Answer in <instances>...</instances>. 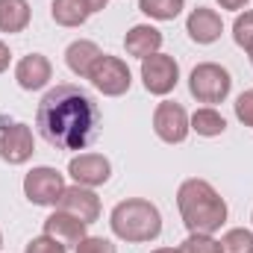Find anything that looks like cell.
I'll use <instances>...</instances> for the list:
<instances>
[{"instance_id": "obj_23", "label": "cell", "mask_w": 253, "mask_h": 253, "mask_svg": "<svg viewBox=\"0 0 253 253\" xmlns=\"http://www.w3.org/2000/svg\"><path fill=\"white\" fill-rule=\"evenodd\" d=\"M180 253H221V242L209 233H189L180 245Z\"/></svg>"}, {"instance_id": "obj_28", "label": "cell", "mask_w": 253, "mask_h": 253, "mask_svg": "<svg viewBox=\"0 0 253 253\" xmlns=\"http://www.w3.org/2000/svg\"><path fill=\"white\" fill-rule=\"evenodd\" d=\"M215 3H218L221 9H230V12H242L251 0H215Z\"/></svg>"}, {"instance_id": "obj_16", "label": "cell", "mask_w": 253, "mask_h": 253, "mask_svg": "<svg viewBox=\"0 0 253 253\" xmlns=\"http://www.w3.org/2000/svg\"><path fill=\"white\" fill-rule=\"evenodd\" d=\"M100 56H103V50L91 39H77V42H71L65 47V65H68V71L77 74V77H83V80L88 77L91 65L97 62Z\"/></svg>"}, {"instance_id": "obj_13", "label": "cell", "mask_w": 253, "mask_h": 253, "mask_svg": "<svg viewBox=\"0 0 253 253\" xmlns=\"http://www.w3.org/2000/svg\"><path fill=\"white\" fill-rule=\"evenodd\" d=\"M186 33L194 44H215L224 33V21L215 9L209 6H197L191 9L189 18H186Z\"/></svg>"}, {"instance_id": "obj_1", "label": "cell", "mask_w": 253, "mask_h": 253, "mask_svg": "<svg viewBox=\"0 0 253 253\" xmlns=\"http://www.w3.org/2000/svg\"><path fill=\"white\" fill-rule=\"evenodd\" d=\"M36 129L56 150H85L100 132V106L85 88L59 83L42 97Z\"/></svg>"}, {"instance_id": "obj_22", "label": "cell", "mask_w": 253, "mask_h": 253, "mask_svg": "<svg viewBox=\"0 0 253 253\" xmlns=\"http://www.w3.org/2000/svg\"><path fill=\"white\" fill-rule=\"evenodd\" d=\"M233 42L242 50L253 53V9H245V12L236 15V21H233Z\"/></svg>"}, {"instance_id": "obj_18", "label": "cell", "mask_w": 253, "mask_h": 253, "mask_svg": "<svg viewBox=\"0 0 253 253\" xmlns=\"http://www.w3.org/2000/svg\"><path fill=\"white\" fill-rule=\"evenodd\" d=\"M189 124H191V132H197L203 138H215V135L227 132V118L215 106H200L194 115H189Z\"/></svg>"}, {"instance_id": "obj_31", "label": "cell", "mask_w": 253, "mask_h": 253, "mask_svg": "<svg viewBox=\"0 0 253 253\" xmlns=\"http://www.w3.org/2000/svg\"><path fill=\"white\" fill-rule=\"evenodd\" d=\"M0 248H3V233H0Z\"/></svg>"}, {"instance_id": "obj_9", "label": "cell", "mask_w": 253, "mask_h": 253, "mask_svg": "<svg viewBox=\"0 0 253 253\" xmlns=\"http://www.w3.org/2000/svg\"><path fill=\"white\" fill-rule=\"evenodd\" d=\"M153 132H156L165 144H183L191 132L186 106L177 103V100H162V103L153 109Z\"/></svg>"}, {"instance_id": "obj_6", "label": "cell", "mask_w": 253, "mask_h": 253, "mask_svg": "<svg viewBox=\"0 0 253 253\" xmlns=\"http://www.w3.org/2000/svg\"><path fill=\"white\" fill-rule=\"evenodd\" d=\"M36 153L33 126L24 121H0V159L6 165H27Z\"/></svg>"}, {"instance_id": "obj_11", "label": "cell", "mask_w": 253, "mask_h": 253, "mask_svg": "<svg viewBox=\"0 0 253 253\" xmlns=\"http://www.w3.org/2000/svg\"><path fill=\"white\" fill-rule=\"evenodd\" d=\"M53 209H62L68 215H77L85 224H94L100 218V197H97L94 189H85V186L74 183V186H65L62 197H59V203Z\"/></svg>"}, {"instance_id": "obj_7", "label": "cell", "mask_w": 253, "mask_h": 253, "mask_svg": "<svg viewBox=\"0 0 253 253\" xmlns=\"http://www.w3.org/2000/svg\"><path fill=\"white\" fill-rule=\"evenodd\" d=\"M180 83V65L174 56L168 53H150L147 59H141V85L147 94H156V97H165L177 88Z\"/></svg>"}, {"instance_id": "obj_2", "label": "cell", "mask_w": 253, "mask_h": 253, "mask_svg": "<svg viewBox=\"0 0 253 253\" xmlns=\"http://www.w3.org/2000/svg\"><path fill=\"white\" fill-rule=\"evenodd\" d=\"M177 209L189 233H209V236H215L227 224V215H230L227 200L218 194V189L209 180H200V177L180 183Z\"/></svg>"}, {"instance_id": "obj_3", "label": "cell", "mask_w": 253, "mask_h": 253, "mask_svg": "<svg viewBox=\"0 0 253 253\" xmlns=\"http://www.w3.org/2000/svg\"><path fill=\"white\" fill-rule=\"evenodd\" d=\"M109 227L121 242H129V245L156 242L162 236V212L156 203L144 197H126L112 206Z\"/></svg>"}, {"instance_id": "obj_17", "label": "cell", "mask_w": 253, "mask_h": 253, "mask_svg": "<svg viewBox=\"0 0 253 253\" xmlns=\"http://www.w3.org/2000/svg\"><path fill=\"white\" fill-rule=\"evenodd\" d=\"M33 21V9L27 0H0V33H24Z\"/></svg>"}, {"instance_id": "obj_30", "label": "cell", "mask_w": 253, "mask_h": 253, "mask_svg": "<svg viewBox=\"0 0 253 253\" xmlns=\"http://www.w3.org/2000/svg\"><path fill=\"white\" fill-rule=\"evenodd\" d=\"M150 253H180V248H156V251H150Z\"/></svg>"}, {"instance_id": "obj_12", "label": "cell", "mask_w": 253, "mask_h": 253, "mask_svg": "<svg viewBox=\"0 0 253 253\" xmlns=\"http://www.w3.org/2000/svg\"><path fill=\"white\" fill-rule=\"evenodd\" d=\"M15 80L24 91H42L53 80V65L44 53H27L15 65Z\"/></svg>"}, {"instance_id": "obj_8", "label": "cell", "mask_w": 253, "mask_h": 253, "mask_svg": "<svg viewBox=\"0 0 253 253\" xmlns=\"http://www.w3.org/2000/svg\"><path fill=\"white\" fill-rule=\"evenodd\" d=\"M65 186H68L65 174H59L50 165H39V168L27 171V177H24V197L33 206H56Z\"/></svg>"}, {"instance_id": "obj_25", "label": "cell", "mask_w": 253, "mask_h": 253, "mask_svg": "<svg viewBox=\"0 0 253 253\" xmlns=\"http://www.w3.org/2000/svg\"><path fill=\"white\" fill-rule=\"evenodd\" d=\"M74 251L77 253H118V248L109 239H103V236H85Z\"/></svg>"}, {"instance_id": "obj_20", "label": "cell", "mask_w": 253, "mask_h": 253, "mask_svg": "<svg viewBox=\"0 0 253 253\" xmlns=\"http://www.w3.org/2000/svg\"><path fill=\"white\" fill-rule=\"evenodd\" d=\"M138 9L150 21H174L186 9V0H138Z\"/></svg>"}, {"instance_id": "obj_33", "label": "cell", "mask_w": 253, "mask_h": 253, "mask_svg": "<svg viewBox=\"0 0 253 253\" xmlns=\"http://www.w3.org/2000/svg\"><path fill=\"white\" fill-rule=\"evenodd\" d=\"M251 221H253V215H251Z\"/></svg>"}, {"instance_id": "obj_29", "label": "cell", "mask_w": 253, "mask_h": 253, "mask_svg": "<svg viewBox=\"0 0 253 253\" xmlns=\"http://www.w3.org/2000/svg\"><path fill=\"white\" fill-rule=\"evenodd\" d=\"M83 3L88 6V12H91V15H94V12H103V9L109 6V0H83Z\"/></svg>"}, {"instance_id": "obj_10", "label": "cell", "mask_w": 253, "mask_h": 253, "mask_svg": "<svg viewBox=\"0 0 253 253\" xmlns=\"http://www.w3.org/2000/svg\"><path fill=\"white\" fill-rule=\"evenodd\" d=\"M68 174L77 186H85V189H97V186H106L109 177H112V162L103 156V153H77L71 162H68Z\"/></svg>"}, {"instance_id": "obj_19", "label": "cell", "mask_w": 253, "mask_h": 253, "mask_svg": "<svg viewBox=\"0 0 253 253\" xmlns=\"http://www.w3.org/2000/svg\"><path fill=\"white\" fill-rule=\"evenodd\" d=\"M88 6L83 3V0H53L50 3V18L59 24V27H68V30H74V27H83L85 21H88Z\"/></svg>"}, {"instance_id": "obj_21", "label": "cell", "mask_w": 253, "mask_h": 253, "mask_svg": "<svg viewBox=\"0 0 253 253\" xmlns=\"http://www.w3.org/2000/svg\"><path fill=\"white\" fill-rule=\"evenodd\" d=\"M218 242H221V253H253V230L233 227Z\"/></svg>"}, {"instance_id": "obj_15", "label": "cell", "mask_w": 253, "mask_h": 253, "mask_svg": "<svg viewBox=\"0 0 253 253\" xmlns=\"http://www.w3.org/2000/svg\"><path fill=\"white\" fill-rule=\"evenodd\" d=\"M162 42H165L162 30H156L153 24H135V27L126 30L124 50L129 56H135V59H147L150 53H159L162 50Z\"/></svg>"}, {"instance_id": "obj_24", "label": "cell", "mask_w": 253, "mask_h": 253, "mask_svg": "<svg viewBox=\"0 0 253 253\" xmlns=\"http://www.w3.org/2000/svg\"><path fill=\"white\" fill-rule=\"evenodd\" d=\"M24 253H68V248H65L62 242H56L53 236L42 233V236H36V239H30V242H27Z\"/></svg>"}, {"instance_id": "obj_26", "label": "cell", "mask_w": 253, "mask_h": 253, "mask_svg": "<svg viewBox=\"0 0 253 253\" xmlns=\"http://www.w3.org/2000/svg\"><path fill=\"white\" fill-rule=\"evenodd\" d=\"M233 106H236V118H239L245 126H253V88L242 91V94L236 97Z\"/></svg>"}, {"instance_id": "obj_14", "label": "cell", "mask_w": 253, "mask_h": 253, "mask_svg": "<svg viewBox=\"0 0 253 253\" xmlns=\"http://www.w3.org/2000/svg\"><path fill=\"white\" fill-rule=\"evenodd\" d=\"M44 233L53 236L56 242H62L65 248H77L85 236H88V224L80 221L77 215H68L62 209H53L44 218Z\"/></svg>"}, {"instance_id": "obj_27", "label": "cell", "mask_w": 253, "mask_h": 253, "mask_svg": "<svg viewBox=\"0 0 253 253\" xmlns=\"http://www.w3.org/2000/svg\"><path fill=\"white\" fill-rule=\"evenodd\" d=\"M9 62H12V50H9L6 42H0V74L9 71Z\"/></svg>"}, {"instance_id": "obj_5", "label": "cell", "mask_w": 253, "mask_h": 253, "mask_svg": "<svg viewBox=\"0 0 253 253\" xmlns=\"http://www.w3.org/2000/svg\"><path fill=\"white\" fill-rule=\"evenodd\" d=\"M103 97H121L129 91L132 85V71L121 56H112V53H103L97 62L91 65L88 77H85Z\"/></svg>"}, {"instance_id": "obj_4", "label": "cell", "mask_w": 253, "mask_h": 253, "mask_svg": "<svg viewBox=\"0 0 253 253\" xmlns=\"http://www.w3.org/2000/svg\"><path fill=\"white\" fill-rule=\"evenodd\" d=\"M189 91L197 103H206V106H215V103H224L233 91V77L224 65L218 62H200L191 68L189 74Z\"/></svg>"}, {"instance_id": "obj_32", "label": "cell", "mask_w": 253, "mask_h": 253, "mask_svg": "<svg viewBox=\"0 0 253 253\" xmlns=\"http://www.w3.org/2000/svg\"><path fill=\"white\" fill-rule=\"evenodd\" d=\"M251 65H253V53H251Z\"/></svg>"}]
</instances>
